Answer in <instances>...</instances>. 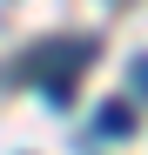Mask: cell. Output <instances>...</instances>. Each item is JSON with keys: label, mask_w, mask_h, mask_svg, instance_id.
<instances>
[{"label": "cell", "mask_w": 148, "mask_h": 155, "mask_svg": "<svg viewBox=\"0 0 148 155\" xmlns=\"http://www.w3.org/2000/svg\"><path fill=\"white\" fill-rule=\"evenodd\" d=\"M94 128H101L108 142H121V135H135V101H101V115H94Z\"/></svg>", "instance_id": "obj_1"}, {"label": "cell", "mask_w": 148, "mask_h": 155, "mask_svg": "<svg viewBox=\"0 0 148 155\" xmlns=\"http://www.w3.org/2000/svg\"><path fill=\"white\" fill-rule=\"evenodd\" d=\"M135 88H141V94H148V54H141V61H135Z\"/></svg>", "instance_id": "obj_2"}]
</instances>
